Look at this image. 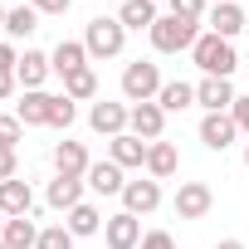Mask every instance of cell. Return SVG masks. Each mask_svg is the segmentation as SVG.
I'll return each instance as SVG.
<instances>
[{
	"mask_svg": "<svg viewBox=\"0 0 249 249\" xmlns=\"http://www.w3.org/2000/svg\"><path fill=\"white\" fill-rule=\"evenodd\" d=\"M215 5H225V0H215Z\"/></svg>",
	"mask_w": 249,
	"mask_h": 249,
	"instance_id": "42",
	"label": "cell"
},
{
	"mask_svg": "<svg viewBox=\"0 0 249 249\" xmlns=\"http://www.w3.org/2000/svg\"><path fill=\"white\" fill-rule=\"evenodd\" d=\"M132 137L142 142H161V127H166V107L161 103H132V117H127Z\"/></svg>",
	"mask_w": 249,
	"mask_h": 249,
	"instance_id": "8",
	"label": "cell"
},
{
	"mask_svg": "<svg viewBox=\"0 0 249 249\" xmlns=\"http://www.w3.org/2000/svg\"><path fill=\"white\" fill-rule=\"evenodd\" d=\"M122 44H127L122 20H112V15H93V20H88V30H83V49H88L93 59H117Z\"/></svg>",
	"mask_w": 249,
	"mask_h": 249,
	"instance_id": "2",
	"label": "cell"
},
{
	"mask_svg": "<svg viewBox=\"0 0 249 249\" xmlns=\"http://www.w3.org/2000/svg\"><path fill=\"white\" fill-rule=\"evenodd\" d=\"M0 239H5V249H35V244H39V230H35L30 215H20V220H5V225H0Z\"/></svg>",
	"mask_w": 249,
	"mask_h": 249,
	"instance_id": "22",
	"label": "cell"
},
{
	"mask_svg": "<svg viewBox=\"0 0 249 249\" xmlns=\"http://www.w3.org/2000/svg\"><path fill=\"white\" fill-rule=\"evenodd\" d=\"M73 117H78L73 98H69V93H59V98H54V107H49V127H73Z\"/></svg>",
	"mask_w": 249,
	"mask_h": 249,
	"instance_id": "29",
	"label": "cell"
},
{
	"mask_svg": "<svg viewBox=\"0 0 249 249\" xmlns=\"http://www.w3.org/2000/svg\"><path fill=\"white\" fill-rule=\"evenodd\" d=\"M176 215L181 220H205L210 215V205H215V191L205 186V181H181V191H176Z\"/></svg>",
	"mask_w": 249,
	"mask_h": 249,
	"instance_id": "5",
	"label": "cell"
},
{
	"mask_svg": "<svg viewBox=\"0 0 249 249\" xmlns=\"http://www.w3.org/2000/svg\"><path fill=\"white\" fill-rule=\"evenodd\" d=\"M234 98H239V93H234L230 78H200V83H196V103H200L205 112H230Z\"/></svg>",
	"mask_w": 249,
	"mask_h": 249,
	"instance_id": "11",
	"label": "cell"
},
{
	"mask_svg": "<svg viewBox=\"0 0 249 249\" xmlns=\"http://www.w3.org/2000/svg\"><path fill=\"white\" fill-rule=\"evenodd\" d=\"M166 5H171L176 20H191V25H205V15H210L205 0H166Z\"/></svg>",
	"mask_w": 249,
	"mask_h": 249,
	"instance_id": "28",
	"label": "cell"
},
{
	"mask_svg": "<svg viewBox=\"0 0 249 249\" xmlns=\"http://www.w3.org/2000/svg\"><path fill=\"white\" fill-rule=\"evenodd\" d=\"M157 103H161L166 112H181V107H191V103H196V88H191V83H181V78H171V83L157 93Z\"/></svg>",
	"mask_w": 249,
	"mask_h": 249,
	"instance_id": "27",
	"label": "cell"
},
{
	"mask_svg": "<svg viewBox=\"0 0 249 249\" xmlns=\"http://www.w3.org/2000/svg\"><path fill=\"white\" fill-rule=\"evenodd\" d=\"M137 249H176V239H171V230H147Z\"/></svg>",
	"mask_w": 249,
	"mask_h": 249,
	"instance_id": "32",
	"label": "cell"
},
{
	"mask_svg": "<svg viewBox=\"0 0 249 249\" xmlns=\"http://www.w3.org/2000/svg\"><path fill=\"white\" fill-rule=\"evenodd\" d=\"M161 88H166V78H161V69L152 59H137V64L122 69V98L127 103H157Z\"/></svg>",
	"mask_w": 249,
	"mask_h": 249,
	"instance_id": "3",
	"label": "cell"
},
{
	"mask_svg": "<svg viewBox=\"0 0 249 249\" xmlns=\"http://www.w3.org/2000/svg\"><path fill=\"white\" fill-rule=\"evenodd\" d=\"M147 147H152V142L122 132V137H112V161H117L122 171H127V166H147Z\"/></svg>",
	"mask_w": 249,
	"mask_h": 249,
	"instance_id": "21",
	"label": "cell"
},
{
	"mask_svg": "<svg viewBox=\"0 0 249 249\" xmlns=\"http://www.w3.org/2000/svg\"><path fill=\"white\" fill-rule=\"evenodd\" d=\"M103 239H107V249H137L142 244V220L127 215V210H117V215L103 220Z\"/></svg>",
	"mask_w": 249,
	"mask_h": 249,
	"instance_id": "6",
	"label": "cell"
},
{
	"mask_svg": "<svg viewBox=\"0 0 249 249\" xmlns=\"http://www.w3.org/2000/svg\"><path fill=\"white\" fill-rule=\"evenodd\" d=\"M117 20H122V30H152L161 15H157V0H127L117 10Z\"/></svg>",
	"mask_w": 249,
	"mask_h": 249,
	"instance_id": "23",
	"label": "cell"
},
{
	"mask_svg": "<svg viewBox=\"0 0 249 249\" xmlns=\"http://www.w3.org/2000/svg\"><path fill=\"white\" fill-rule=\"evenodd\" d=\"M25 5H35L39 15H64V10L73 5V0H25Z\"/></svg>",
	"mask_w": 249,
	"mask_h": 249,
	"instance_id": "33",
	"label": "cell"
},
{
	"mask_svg": "<svg viewBox=\"0 0 249 249\" xmlns=\"http://www.w3.org/2000/svg\"><path fill=\"white\" fill-rule=\"evenodd\" d=\"M64 225H69V234H73V239H88V234H98V230H103V215H98V205H88V200H83V205H73V210H69V220H64Z\"/></svg>",
	"mask_w": 249,
	"mask_h": 249,
	"instance_id": "24",
	"label": "cell"
},
{
	"mask_svg": "<svg viewBox=\"0 0 249 249\" xmlns=\"http://www.w3.org/2000/svg\"><path fill=\"white\" fill-rule=\"evenodd\" d=\"M191 59H196V69H200L205 78H230V73L239 69L234 44H230V39H220V35H200V39H196V49H191Z\"/></svg>",
	"mask_w": 249,
	"mask_h": 249,
	"instance_id": "1",
	"label": "cell"
},
{
	"mask_svg": "<svg viewBox=\"0 0 249 249\" xmlns=\"http://www.w3.org/2000/svg\"><path fill=\"white\" fill-rule=\"evenodd\" d=\"M122 205H127V215H152L161 205V181H127L122 186Z\"/></svg>",
	"mask_w": 249,
	"mask_h": 249,
	"instance_id": "10",
	"label": "cell"
},
{
	"mask_svg": "<svg viewBox=\"0 0 249 249\" xmlns=\"http://www.w3.org/2000/svg\"><path fill=\"white\" fill-rule=\"evenodd\" d=\"M54 73V64H49V54H39V49H25L20 54V64H15V78L25 83V93H39V83Z\"/></svg>",
	"mask_w": 249,
	"mask_h": 249,
	"instance_id": "14",
	"label": "cell"
},
{
	"mask_svg": "<svg viewBox=\"0 0 249 249\" xmlns=\"http://www.w3.org/2000/svg\"><path fill=\"white\" fill-rule=\"evenodd\" d=\"M49 107H54V93H25L15 117L25 122V127H49Z\"/></svg>",
	"mask_w": 249,
	"mask_h": 249,
	"instance_id": "19",
	"label": "cell"
},
{
	"mask_svg": "<svg viewBox=\"0 0 249 249\" xmlns=\"http://www.w3.org/2000/svg\"><path fill=\"white\" fill-rule=\"evenodd\" d=\"M0 181H15V152L0 147Z\"/></svg>",
	"mask_w": 249,
	"mask_h": 249,
	"instance_id": "36",
	"label": "cell"
},
{
	"mask_svg": "<svg viewBox=\"0 0 249 249\" xmlns=\"http://www.w3.org/2000/svg\"><path fill=\"white\" fill-rule=\"evenodd\" d=\"M0 30H5V10H0Z\"/></svg>",
	"mask_w": 249,
	"mask_h": 249,
	"instance_id": "40",
	"label": "cell"
},
{
	"mask_svg": "<svg viewBox=\"0 0 249 249\" xmlns=\"http://www.w3.org/2000/svg\"><path fill=\"white\" fill-rule=\"evenodd\" d=\"M88 191H98V196H122V186H127V181H122V166L107 157V161H93L88 166Z\"/></svg>",
	"mask_w": 249,
	"mask_h": 249,
	"instance_id": "15",
	"label": "cell"
},
{
	"mask_svg": "<svg viewBox=\"0 0 249 249\" xmlns=\"http://www.w3.org/2000/svg\"><path fill=\"white\" fill-rule=\"evenodd\" d=\"M64 93H69L73 103H88V98H98V73H93V69H78V73H69V78H64Z\"/></svg>",
	"mask_w": 249,
	"mask_h": 249,
	"instance_id": "26",
	"label": "cell"
},
{
	"mask_svg": "<svg viewBox=\"0 0 249 249\" xmlns=\"http://www.w3.org/2000/svg\"><path fill=\"white\" fill-rule=\"evenodd\" d=\"M88 166L93 161H88V147L83 142H59L54 147V171L59 176H88Z\"/></svg>",
	"mask_w": 249,
	"mask_h": 249,
	"instance_id": "17",
	"label": "cell"
},
{
	"mask_svg": "<svg viewBox=\"0 0 249 249\" xmlns=\"http://www.w3.org/2000/svg\"><path fill=\"white\" fill-rule=\"evenodd\" d=\"M20 64V54H15V44H5V39H0V69H15Z\"/></svg>",
	"mask_w": 249,
	"mask_h": 249,
	"instance_id": "37",
	"label": "cell"
},
{
	"mask_svg": "<svg viewBox=\"0 0 249 249\" xmlns=\"http://www.w3.org/2000/svg\"><path fill=\"white\" fill-rule=\"evenodd\" d=\"M39 30V10L35 5H15V10H5V35L10 39H30Z\"/></svg>",
	"mask_w": 249,
	"mask_h": 249,
	"instance_id": "25",
	"label": "cell"
},
{
	"mask_svg": "<svg viewBox=\"0 0 249 249\" xmlns=\"http://www.w3.org/2000/svg\"><path fill=\"white\" fill-rule=\"evenodd\" d=\"M127 117H132V107H122V103H93V112H88V127L93 132H103L107 142L112 137H122V132H127Z\"/></svg>",
	"mask_w": 249,
	"mask_h": 249,
	"instance_id": "7",
	"label": "cell"
},
{
	"mask_svg": "<svg viewBox=\"0 0 249 249\" xmlns=\"http://www.w3.org/2000/svg\"><path fill=\"white\" fill-rule=\"evenodd\" d=\"M30 205H35V191H30V181H0V215L5 220H20V215H30Z\"/></svg>",
	"mask_w": 249,
	"mask_h": 249,
	"instance_id": "12",
	"label": "cell"
},
{
	"mask_svg": "<svg viewBox=\"0 0 249 249\" xmlns=\"http://www.w3.org/2000/svg\"><path fill=\"white\" fill-rule=\"evenodd\" d=\"M35 249H73L69 225H49V230H39V244H35Z\"/></svg>",
	"mask_w": 249,
	"mask_h": 249,
	"instance_id": "30",
	"label": "cell"
},
{
	"mask_svg": "<svg viewBox=\"0 0 249 249\" xmlns=\"http://www.w3.org/2000/svg\"><path fill=\"white\" fill-rule=\"evenodd\" d=\"M0 225H5V215H0Z\"/></svg>",
	"mask_w": 249,
	"mask_h": 249,
	"instance_id": "44",
	"label": "cell"
},
{
	"mask_svg": "<svg viewBox=\"0 0 249 249\" xmlns=\"http://www.w3.org/2000/svg\"><path fill=\"white\" fill-rule=\"evenodd\" d=\"M49 64H54V73H78V69H88V49L78 44V39H59V49L49 54Z\"/></svg>",
	"mask_w": 249,
	"mask_h": 249,
	"instance_id": "20",
	"label": "cell"
},
{
	"mask_svg": "<svg viewBox=\"0 0 249 249\" xmlns=\"http://www.w3.org/2000/svg\"><path fill=\"white\" fill-rule=\"evenodd\" d=\"M83 186H88L83 176H54V181H49V196H44V200H49L54 210H64V215H69L73 205H83Z\"/></svg>",
	"mask_w": 249,
	"mask_h": 249,
	"instance_id": "16",
	"label": "cell"
},
{
	"mask_svg": "<svg viewBox=\"0 0 249 249\" xmlns=\"http://www.w3.org/2000/svg\"><path fill=\"white\" fill-rule=\"evenodd\" d=\"M20 88V78H15V69H0V103H5L10 93Z\"/></svg>",
	"mask_w": 249,
	"mask_h": 249,
	"instance_id": "35",
	"label": "cell"
},
{
	"mask_svg": "<svg viewBox=\"0 0 249 249\" xmlns=\"http://www.w3.org/2000/svg\"><path fill=\"white\" fill-rule=\"evenodd\" d=\"M244 166H249V142H244Z\"/></svg>",
	"mask_w": 249,
	"mask_h": 249,
	"instance_id": "39",
	"label": "cell"
},
{
	"mask_svg": "<svg viewBox=\"0 0 249 249\" xmlns=\"http://www.w3.org/2000/svg\"><path fill=\"white\" fill-rule=\"evenodd\" d=\"M234 137H239V127H234V117H230V112H205V117H200V142H205L210 152L234 147Z\"/></svg>",
	"mask_w": 249,
	"mask_h": 249,
	"instance_id": "9",
	"label": "cell"
},
{
	"mask_svg": "<svg viewBox=\"0 0 249 249\" xmlns=\"http://www.w3.org/2000/svg\"><path fill=\"white\" fill-rule=\"evenodd\" d=\"M215 249H244V239H220Z\"/></svg>",
	"mask_w": 249,
	"mask_h": 249,
	"instance_id": "38",
	"label": "cell"
},
{
	"mask_svg": "<svg viewBox=\"0 0 249 249\" xmlns=\"http://www.w3.org/2000/svg\"><path fill=\"white\" fill-rule=\"evenodd\" d=\"M176 166H181V157H176L171 142H152V147H147V176H152V181H171Z\"/></svg>",
	"mask_w": 249,
	"mask_h": 249,
	"instance_id": "18",
	"label": "cell"
},
{
	"mask_svg": "<svg viewBox=\"0 0 249 249\" xmlns=\"http://www.w3.org/2000/svg\"><path fill=\"white\" fill-rule=\"evenodd\" d=\"M117 5H127V0H117Z\"/></svg>",
	"mask_w": 249,
	"mask_h": 249,
	"instance_id": "41",
	"label": "cell"
},
{
	"mask_svg": "<svg viewBox=\"0 0 249 249\" xmlns=\"http://www.w3.org/2000/svg\"><path fill=\"white\" fill-rule=\"evenodd\" d=\"M152 49L157 54H181V49H196V39H200V25H191V20H176V15H161L152 30Z\"/></svg>",
	"mask_w": 249,
	"mask_h": 249,
	"instance_id": "4",
	"label": "cell"
},
{
	"mask_svg": "<svg viewBox=\"0 0 249 249\" xmlns=\"http://www.w3.org/2000/svg\"><path fill=\"white\" fill-rule=\"evenodd\" d=\"M20 132H25V122L20 117H5V112H0V147H20Z\"/></svg>",
	"mask_w": 249,
	"mask_h": 249,
	"instance_id": "31",
	"label": "cell"
},
{
	"mask_svg": "<svg viewBox=\"0 0 249 249\" xmlns=\"http://www.w3.org/2000/svg\"><path fill=\"white\" fill-rule=\"evenodd\" d=\"M0 249H5V239H0Z\"/></svg>",
	"mask_w": 249,
	"mask_h": 249,
	"instance_id": "43",
	"label": "cell"
},
{
	"mask_svg": "<svg viewBox=\"0 0 249 249\" xmlns=\"http://www.w3.org/2000/svg\"><path fill=\"white\" fill-rule=\"evenodd\" d=\"M230 117H234V127H239V132H249V98H234Z\"/></svg>",
	"mask_w": 249,
	"mask_h": 249,
	"instance_id": "34",
	"label": "cell"
},
{
	"mask_svg": "<svg viewBox=\"0 0 249 249\" xmlns=\"http://www.w3.org/2000/svg\"><path fill=\"white\" fill-rule=\"evenodd\" d=\"M205 25H210V35H220V39H230V44H234V35H239L249 20H244V10L234 5V0H225V5H210Z\"/></svg>",
	"mask_w": 249,
	"mask_h": 249,
	"instance_id": "13",
	"label": "cell"
}]
</instances>
